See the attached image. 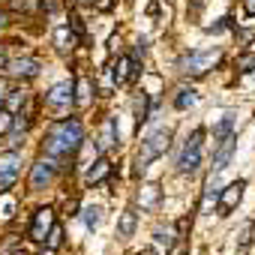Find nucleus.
Here are the masks:
<instances>
[{"mask_svg": "<svg viewBox=\"0 0 255 255\" xmlns=\"http://www.w3.org/2000/svg\"><path fill=\"white\" fill-rule=\"evenodd\" d=\"M84 141V129L78 120H57L51 129H48V138H45V153L51 159H63V156H72Z\"/></svg>", "mask_w": 255, "mask_h": 255, "instance_id": "nucleus-1", "label": "nucleus"}, {"mask_svg": "<svg viewBox=\"0 0 255 255\" xmlns=\"http://www.w3.org/2000/svg\"><path fill=\"white\" fill-rule=\"evenodd\" d=\"M171 144V129L168 126H159V129H153L144 141H141V153H138V171H144L153 159H159Z\"/></svg>", "mask_w": 255, "mask_h": 255, "instance_id": "nucleus-2", "label": "nucleus"}, {"mask_svg": "<svg viewBox=\"0 0 255 255\" xmlns=\"http://www.w3.org/2000/svg\"><path fill=\"white\" fill-rule=\"evenodd\" d=\"M201 150H204V129H195L186 138V144H183V150L177 156V171L180 174H192L201 165Z\"/></svg>", "mask_w": 255, "mask_h": 255, "instance_id": "nucleus-3", "label": "nucleus"}, {"mask_svg": "<svg viewBox=\"0 0 255 255\" xmlns=\"http://www.w3.org/2000/svg\"><path fill=\"white\" fill-rule=\"evenodd\" d=\"M216 60H219V51H192V54L180 57L177 66H180V72H186V75H201V72L213 69Z\"/></svg>", "mask_w": 255, "mask_h": 255, "instance_id": "nucleus-4", "label": "nucleus"}, {"mask_svg": "<svg viewBox=\"0 0 255 255\" xmlns=\"http://www.w3.org/2000/svg\"><path fill=\"white\" fill-rule=\"evenodd\" d=\"M21 174V153L18 150H9L0 156V192H6Z\"/></svg>", "mask_w": 255, "mask_h": 255, "instance_id": "nucleus-5", "label": "nucleus"}, {"mask_svg": "<svg viewBox=\"0 0 255 255\" xmlns=\"http://www.w3.org/2000/svg\"><path fill=\"white\" fill-rule=\"evenodd\" d=\"M243 189H246V183L243 180H234V183H228L225 189H219V216H228V213H234L237 210V204H240V198H243Z\"/></svg>", "mask_w": 255, "mask_h": 255, "instance_id": "nucleus-6", "label": "nucleus"}, {"mask_svg": "<svg viewBox=\"0 0 255 255\" xmlns=\"http://www.w3.org/2000/svg\"><path fill=\"white\" fill-rule=\"evenodd\" d=\"M54 171H57V162L48 156V159H39L30 171V189H45L51 180H54Z\"/></svg>", "mask_w": 255, "mask_h": 255, "instance_id": "nucleus-7", "label": "nucleus"}, {"mask_svg": "<svg viewBox=\"0 0 255 255\" xmlns=\"http://www.w3.org/2000/svg\"><path fill=\"white\" fill-rule=\"evenodd\" d=\"M48 105L51 108H66V105H72L75 102V87L69 84V81H60V84H54L51 90H48Z\"/></svg>", "mask_w": 255, "mask_h": 255, "instance_id": "nucleus-8", "label": "nucleus"}, {"mask_svg": "<svg viewBox=\"0 0 255 255\" xmlns=\"http://www.w3.org/2000/svg\"><path fill=\"white\" fill-rule=\"evenodd\" d=\"M54 225V216H51V207H39L33 213V222H30V237L33 240H45L48 228Z\"/></svg>", "mask_w": 255, "mask_h": 255, "instance_id": "nucleus-9", "label": "nucleus"}, {"mask_svg": "<svg viewBox=\"0 0 255 255\" xmlns=\"http://www.w3.org/2000/svg\"><path fill=\"white\" fill-rule=\"evenodd\" d=\"M6 72H12V75H18V78H36V75H39V60H33V57L9 60V63H6Z\"/></svg>", "mask_w": 255, "mask_h": 255, "instance_id": "nucleus-10", "label": "nucleus"}, {"mask_svg": "<svg viewBox=\"0 0 255 255\" xmlns=\"http://www.w3.org/2000/svg\"><path fill=\"white\" fill-rule=\"evenodd\" d=\"M234 150H237V138H234V135L222 138V141H219V147H216V153H213V168H216V171L228 168V162H231Z\"/></svg>", "mask_w": 255, "mask_h": 255, "instance_id": "nucleus-11", "label": "nucleus"}, {"mask_svg": "<svg viewBox=\"0 0 255 255\" xmlns=\"http://www.w3.org/2000/svg\"><path fill=\"white\" fill-rule=\"evenodd\" d=\"M234 129H237V117H234V114H225V117L213 126V138H216V141H222V138L234 135Z\"/></svg>", "mask_w": 255, "mask_h": 255, "instance_id": "nucleus-12", "label": "nucleus"}, {"mask_svg": "<svg viewBox=\"0 0 255 255\" xmlns=\"http://www.w3.org/2000/svg\"><path fill=\"white\" fill-rule=\"evenodd\" d=\"M111 174V162H108V156H99L93 165H90V171H87V183H99L102 177H108Z\"/></svg>", "mask_w": 255, "mask_h": 255, "instance_id": "nucleus-13", "label": "nucleus"}, {"mask_svg": "<svg viewBox=\"0 0 255 255\" xmlns=\"http://www.w3.org/2000/svg\"><path fill=\"white\" fill-rule=\"evenodd\" d=\"M216 198H219V180L210 177V180H207V189H204V201H201V213H204V216H210Z\"/></svg>", "mask_w": 255, "mask_h": 255, "instance_id": "nucleus-14", "label": "nucleus"}, {"mask_svg": "<svg viewBox=\"0 0 255 255\" xmlns=\"http://www.w3.org/2000/svg\"><path fill=\"white\" fill-rule=\"evenodd\" d=\"M114 144H117V123L105 120V129H102V138H99V150H108Z\"/></svg>", "mask_w": 255, "mask_h": 255, "instance_id": "nucleus-15", "label": "nucleus"}, {"mask_svg": "<svg viewBox=\"0 0 255 255\" xmlns=\"http://www.w3.org/2000/svg\"><path fill=\"white\" fill-rule=\"evenodd\" d=\"M132 231H135V213H132V210H126V213H120L117 234H120V237H132Z\"/></svg>", "mask_w": 255, "mask_h": 255, "instance_id": "nucleus-16", "label": "nucleus"}, {"mask_svg": "<svg viewBox=\"0 0 255 255\" xmlns=\"http://www.w3.org/2000/svg\"><path fill=\"white\" fill-rule=\"evenodd\" d=\"M54 45H57L60 51L72 48V45H75V33H72L69 27H57V30H54Z\"/></svg>", "mask_w": 255, "mask_h": 255, "instance_id": "nucleus-17", "label": "nucleus"}, {"mask_svg": "<svg viewBox=\"0 0 255 255\" xmlns=\"http://www.w3.org/2000/svg\"><path fill=\"white\" fill-rule=\"evenodd\" d=\"M195 102H198V93H195V90H192V87H189V90H186V87H183V90H180V93H177V96H174V105H177V108H180V111H183V108H192V105H195Z\"/></svg>", "mask_w": 255, "mask_h": 255, "instance_id": "nucleus-18", "label": "nucleus"}, {"mask_svg": "<svg viewBox=\"0 0 255 255\" xmlns=\"http://www.w3.org/2000/svg\"><path fill=\"white\" fill-rule=\"evenodd\" d=\"M129 66H132V60H129V57H120V60L114 63V72H111V75H114V81H117V84H123L126 78H129Z\"/></svg>", "mask_w": 255, "mask_h": 255, "instance_id": "nucleus-19", "label": "nucleus"}, {"mask_svg": "<svg viewBox=\"0 0 255 255\" xmlns=\"http://www.w3.org/2000/svg\"><path fill=\"white\" fill-rule=\"evenodd\" d=\"M99 222H102V207L99 204H87L84 207V225L87 228H96Z\"/></svg>", "mask_w": 255, "mask_h": 255, "instance_id": "nucleus-20", "label": "nucleus"}, {"mask_svg": "<svg viewBox=\"0 0 255 255\" xmlns=\"http://www.w3.org/2000/svg\"><path fill=\"white\" fill-rule=\"evenodd\" d=\"M45 240H48V249L54 252V249L63 243V228H60V225H51V228H48V234H45Z\"/></svg>", "mask_w": 255, "mask_h": 255, "instance_id": "nucleus-21", "label": "nucleus"}, {"mask_svg": "<svg viewBox=\"0 0 255 255\" xmlns=\"http://www.w3.org/2000/svg\"><path fill=\"white\" fill-rule=\"evenodd\" d=\"M252 246V225H243V231H240V246H237V252L243 255L246 249Z\"/></svg>", "mask_w": 255, "mask_h": 255, "instance_id": "nucleus-22", "label": "nucleus"}, {"mask_svg": "<svg viewBox=\"0 0 255 255\" xmlns=\"http://www.w3.org/2000/svg\"><path fill=\"white\" fill-rule=\"evenodd\" d=\"M153 237H156V246H159V249H165V252L174 246V240H171V231H156Z\"/></svg>", "mask_w": 255, "mask_h": 255, "instance_id": "nucleus-23", "label": "nucleus"}, {"mask_svg": "<svg viewBox=\"0 0 255 255\" xmlns=\"http://www.w3.org/2000/svg\"><path fill=\"white\" fill-rule=\"evenodd\" d=\"M156 195H159L156 186H144V201H141V204H144V207H153V204H156Z\"/></svg>", "mask_w": 255, "mask_h": 255, "instance_id": "nucleus-24", "label": "nucleus"}, {"mask_svg": "<svg viewBox=\"0 0 255 255\" xmlns=\"http://www.w3.org/2000/svg\"><path fill=\"white\" fill-rule=\"evenodd\" d=\"M9 105H12V108H21V105H24V93H21V90H12V93H9Z\"/></svg>", "mask_w": 255, "mask_h": 255, "instance_id": "nucleus-25", "label": "nucleus"}, {"mask_svg": "<svg viewBox=\"0 0 255 255\" xmlns=\"http://www.w3.org/2000/svg\"><path fill=\"white\" fill-rule=\"evenodd\" d=\"M12 126V117H9V111H0V132H6Z\"/></svg>", "mask_w": 255, "mask_h": 255, "instance_id": "nucleus-26", "label": "nucleus"}, {"mask_svg": "<svg viewBox=\"0 0 255 255\" xmlns=\"http://www.w3.org/2000/svg\"><path fill=\"white\" fill-rule=\"evenodd\" d=\"M240 66H243L240 72H243V75H249V72H252V66H255V57H252V54H249V57H243V60H240Z\"/></svg>", "mask_w": 255, "mask_h": 255, "instance_id": "nucleus-27", "label": "nucleus"}, {"mask_svg": "<svg viewBox=\"0 0 255 255\" xmlns=\"http://www.w3.org/2000/svg\"><path fill=\"white\" fill-rule=\"evenodd\" d=\"M78 102H81V105L87 102V81H81V84H78Z\"/></svg>", "mask_w": 255, "mask_h": 255, "instance_id": "nucleus-28", "label": "nucleus"}, {"mask_svg": "<svg viewBox=\"0 0 255 255\" xmlns=\"http://www.w3.org/2000/svg\"><path fill=\"white\" fill-rule=\"evenodd\" d=\"M243 12L246 15H255V0H243Z\"/></svg>", "mask_w": 255, "mask_h": 255, "instance_id": "nucleus-29", "label": "nucleus"}, {"mask_svg": "<svg viewBox=\"0 0 255 255\" xmlns=\"http://www.w3.org/2000/svg\"><path fill=\"white\" fill-rule=\"evenodd\" d=\"M42 6H45L48 12H54V9H57V3H54V0H42Z\"/></svg>", "mask_w": 255, "mask_h": 255, "instance_id": "nucleus-30", "label": "nucleus"}, {"mask_svg": "<svg viewBox=\"0 0 255 255\" xmlns=\"http://www.w3.org/2000/svg\"><path fill=\"white\" fill-rule=\"evenodd\" d=\"M6 24V12H0V27H3Z\"/></svg>", "mask_w": 255, "mask_h": 255, "instance_id": "nucleus-31", "label": "nucleus"}, {"mask_svg": "<svg viewBox=\"0 0 255 255\" xmlns=\"http://www.w3.org/2000/svg\"><path fill=\"white\" fill-rule=\"evenodd\" d=\"M3 99H6V90H3V87H0V102H3Z\"/></svg>", "mask_w": 255, "mask_h": 255, "instance_id": "nucleus-32", "label": "nucleus"}, {"mask_svg": "<svg viewBox=\"0 0 255 255\" xmlns=\"http://www.w3.org/2000/svg\"><path fill=\"white\" fill-rule=\"evenodd\" d=\"M78 3H93V0H78Z\"/></svg>", "mask_w": 255, "mask_h": 255, "instance_id": "nucleus-33", "label": "nucleus"}, {"mask_svg": "<svg viewBox=\"0 0 255 255\" xmlns=\"http://www.w3.org/2000/svg\"><path fill=\"white\" fill-rule=\"evenodd\" d=\"M0 66H3V54H0Z\"/></svg>", "mask_w": 255, "mask_h": 255, "instance_id": "nucleus-34", "label": "nucleus"}, {"mask_svg": "<svg viewBox=\"0 0 255 255\" xmlns=\"http://www.w3.org/2000/svg\"><path fill=\"white\" fill-rule=\"evenodd\" d=\"M12 255H24V252H12Z\"/></svg>", "mask_w": 255, "mask_h": 255, "instance_id": "nucleus-35", "label": "nucleus"}]
</instances>
